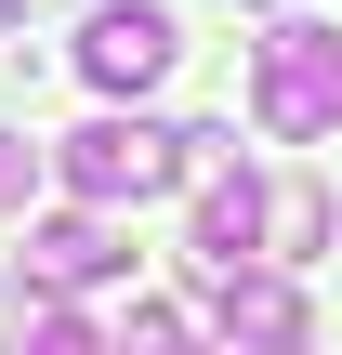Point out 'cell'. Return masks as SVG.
<instances>
[{"label": "cell", "instance_id": "obj_1", "mask_svg": "<svg viewBox=\"0 0 342 355\" xmlns=\"http://www.w3.org/2000/svg\"><path fill=\"white\" fill-rule=\"evenodd\" d=\"M250 105H264V132H277V145H316V132H342V26H316V13H277V26L250 40Z\"/></svg>", "mask_w": 342, "mask_h": 355}, {"label": "cell", "instance_id": "obj_2", "mask_svg": "<svg viewBox=\"0 0 342 355\" xmlns=\"http://www.w3.org/2000/svg\"><path fill=\"white\" fill-rule=\"evenodd\" d=\"M53 171H66L79 211H145V198L185 184V145H171L158 119H79V132L53 145Z\"/></svg>", "mask_w": 342, "mask_h": 355}, {"label": "cell", "instance_id": "obj_3", "mask_svg": "<svg viewBox=\"0 0 342 355\" xmlns=\"http://www.w3.org/2000/svg\"><path fill=\"white\" fill-rule=\"evenodd\" d=\"M171 53H185V40H171L158 0H92V26H79V79H92V92H158Z\"/></svg>", "mask_w": 342, "mask_h": 355}, {"label": "cell", "instance_id": "obj_4", "mask_svg": "<svg viewBox=\"0 0 342 355\" xmlns=\"http://www.w3.org/2000/svg\"><path fill=\"white\" fill-rule=\"evenodd\" d=\"M185 250H198V277H250V263H264V171H250V158L198 171V224H185Z\"/></svg>", "mask_w": 342, "mask_h": 355}, {"label": "cell", "instance_id": "obj_5", "mask_svg": "<svg viewBox=\"0 0 342 355\" xmlns=\"http://www.w3.org/2000/svg\"><path fill=\"white\" fill-rule=\"evenodd\" d=\"M119 263H132L119 211H53V224H26V290H40V303H66V290H105Z\"/></svg>", "mask_w": 342, "mask_h": 355}, {"label": "cell", "instance_id": "obj_6", "mask_svg": "<svg viewBox=\"0 0 342 355\" xmlns=\"http://www.w3.org/2000/svg\"><path fill=\"white\" fill-rule=\"evenodd\" d=\"M211 290H224V355H303V290L290 277L250 263V277H211Z\"/></svg>", "mask_w": 342, "mask_h": 355}, {"label": "cell", "instance_id": "obj_7", "mask_svg": "<svg viewBox=\"0 0 342 355\" xmlns=\"http://www.w3.org/2000/svg\"><path fill=\"white\" fill-rule=\"evenodd\" d=\"M342 211L316 198V184H264V263H303V250H330Z\"/></svg>", "mask_w": 342, "mask_h": 355}, {"label": "cell", "instance_id": "obj_8", "mask_svg": "<svg viewBox=\"0 0 342 355\" xmlns=\"http://www.w3.org/2000/svg\"><path fill=\"white\" fill-rule=\"evenodd\" d=\"M13 355H105V329H92L79 303H26V343Z\"/></svg>", "mask_w": 342, "mask_h": 355}, {"label": "cell", "instance_id": "obj_9", "mask_svg": "<svg viewBox=\"0 0 342 355\" xmlns=\"http://www.w3.org/2000/svg\"><path fill=\"white\" fill-rule=\"evenodd\" d=\"M105 355H198V329H185L171 303H145V316H132V329H119V343H105Z\"/></svg>", "mask_w": 342, "mask_h": 355}, {"label": "cell", "instance_id": "obj_10", "mask_svg": "<svg viewBox=\"0 0 342 355\" xmlns=\"http://www.w3.org/2000/svg\"><path fill=\"white\" fill-rule=\"evenodd\" d=\"M26 184H40V145H13V132H0V211H26Z\"/></svg>", "mask_w": 342, "mask_h": 355}]
</instances>
